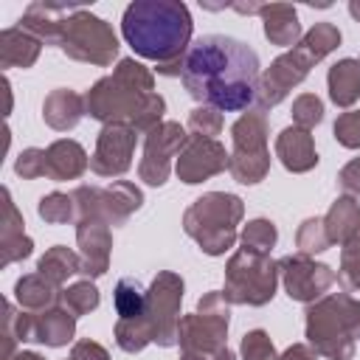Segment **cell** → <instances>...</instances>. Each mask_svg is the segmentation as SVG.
Masks as SVG:
<instances>
[{
    "instance_id": "cell-1",
    "label": "cell",
    "mask_w": 360,
    "mask_h": 360,
    "mask_svg": "<svg viewBox=\"0 0 360 360\" xmlns=\"http://www.w3.org/2000/svg\"><path fill=\"white\" fill-rule=\"evenodd\" d=\"M180 79L186 90L205 107L236 112L256 101L259 56L250 45L233 37L205 34L188 45Z\"/></svg>"
},
{
    "instance_id": "cell-13",
    "label": "cell",
    "mask_w": 360,
    "mask_h": 360,
    "mask_svg": "<svg viewBox=\"0 0 360 360\" xmlns=\"http://www.w3.org/2000/svg\"><path fill=\"white\" fill-rule=\"evenodd\" d=\"M186 141L188 135L177 121H163L155 129H149L146 143H143V160L138 169L141 180H146L149 186H163L172 172V158L180 155Z\"/></svg>"
},
{
    "instance_id": "cell-14",
    "label": "cell",
    "mask_w": 360,
    "mask_h": 360,
    "mask_svg": "<svg viewBox=\"0 0 360 360\" xmlns=\"http://www.w3.org/2000/svg\"><path fill=\"white\" fill-rule=\"evenodd\" d=\"M281 270V281L284 290L292 301L301 304H315V298H321L332 284H335V270L329 264H318L304 253H292L284 256L278 262Z\"/></svg>"
},
{
    "instance_id": "cell-12",
    "label": "cell",
    "mask_w": 360,
    "mask_h": 360,
    "mask_svg": "<svg viewBox=\"0 0 360 360\" xmlns=\"http://www.w3.org/2000/svg\"><path fill=\"white\" fill-rule=\"evenodd\" d=\"M318 59L309 53V48L304 42H298L295 48H290L287 53H281L267 70L264 76H259V90H256V104L262 110L278 104L298 82L307 79L309 68L315 65Z\"/></svg>"
},
{
    "instance_id": "cell-5",
    "label": "cell",
    "mask_w": 360,
    "mask_h": 360,
    "mask_svg": "<svg viewBox=\"0 0 360 360\" xmlns=\"http://www.w3.org/2000/svg\"><path fill=\"white\" fill-rule=\"evenodd\" d=\"M242 200L236 194L225 191H211L194 200V205L186 211L183 225L191 239L208 253L219 256L236 242V225L242 219Z\"/></svg>"
},
{
    "instance_id": "cell-34",
    "label": "cell",
    "mask_w": 360,
    "mask_h": 360,
    "mask_svg": "<svg viewBox=\"0 0 360 360\" xmlns=\"http://www.w3.org/2000/svg\"><path fill=\"white\" fill-rule=\"evenodd\" d=\"M73 208H76V202H73V197H68V194H59V191H51L48 197H42L39 200V217L45 219V222H51V225H62V222H68L70 217H73Z\"/></svg>"
},
{
    "instance_id": "cell-26",
    "label": "cell",
    "mask_w": 360,
    "mask_h": 360,
    "mask_svg": "<svg viewBox=\"0 0 360 360\" xmlns=\"http://www.w3.org/2000/svg\"><path fill=\"white\" fill-rule=\"evenodd\" d=\"M329 242H346L357 228H360V208L352 197H338L329 214L323 217Z\"/></svg>"
},
{
    "instance_id": "cell-38",
    "label": "cell",
    "mask_w": 360,
    "mask_h": 360,
    "mask_svg": "<svg viewBox=\"0 0 360 360\" xmlns=\"http://www.w3.org/2000/svg\"><path fill=\"white\" fill-rule=\"evenodd\" d=\"M242 354H245V360H278L267 332H262V329H253L242 338Z\"/></svg>"
},
{
    "instance_id": "cell-6",
    "label": "cell",
    "mask_w": 360,
    "mask_h": 360,
    "mask_svg": "<svg viewBox=\"0 0 360 360\" xmlns=\"http://www.w3.org/2000/svg\"><path fill=\"white\" fill-rule=\"evenodd\" d=\"M56 45L70 59L90 65H110L118 53V37L112 34V28L82 6L62 17Z\"/></svg>"
},
{
    "instance_id": "cell-21",
    "label": "cell",
    "mask_w": 360,
    "mask_h": 360,
    "mask_svg": "<svg viewBox=\"0 0 360 360\" xmlns=\"http://www.w3.org/2000/svg\"><path fill=\"white\" fill-rule=\"evenodd\" d=\"M22 217L17 211V205L11 202V194L8 188H3V264H11L17 259H25L31 253V239L22 233Z\"/></svg>"
},
{
    "instance_id": "cell-45",
    "label": "cell",
    "mask_w": 360,
    "mask_h": 360,
    "mask_svg": "<svg viewBox=\"0 0 360 360\" xmlns=\"http://www.w3.org/2000/svg\"><path fill=\"white\" fill-rule=\"evenodd\" d=\"M349 14H352V17L360 22V3H357V0H352V3H349Z\"/></svg>"
},
{
    "instance_id": "cell-16",
    "label": "cell",
    "mask_w": 360,
    "mask_h": 360,
    "mask_svg": "<svg viewBox=\"0 0 360 360\" xmlns=\"http://www.w3.org/2000/svg\"><path fill=\"white\" fill-rule=\"evenodd\" d=\"M135 129L129 124H104L96 141V152L90 158V169L101 177L124 174L132 163Z\"/></svg>"
},
{
    "instance_id": "cell-39",
    "label": "cell",
    "mask_w": 360,
    "mask_h": 360,
    "mask_svg": "<svg viewBox=\"0 0 360 360\" xmlns=\"http://www.w3.org/2000/svg\"><path fill=\"white\" fill-rule=\"evenodd\" d=\"M14 172L25 180H34V177H42L45 174V149H25L20 152L17 163H14Z\"/></svg>"
},
{
    "instance_id": "cell-19",
    "label": "cell",
    "mask_w": 360,
    "mask_h": 360,
    "mask_svg": "<svg viewBox=\"0 0 360 360\" xmlns=\"http://www.w3.org/2000/svg\"><path fill=\"white\" fill-rule=\"evenodd\" d=\"M87 169V155L76 141H56L45 149V174L51 180H76Z\"/></svg>"
},
{
    "instance_id": "cell-28",
    "label": "cell",
    "mask_w": 360,
    "mask_h": 360,
    "mask_svg": "<svg viewBox=\"0 0 360 360\" xmlns=\"http://www.w3.org/2000/svg\"><path fill=\"white\" fill-rule=\"evenodd\" d=\"M112 301H115V312H118L121 321H132V318H143L146 315V292H143L138 278H129V276L121 278L115 284Z\"/></svg>"
},
{
    "instance_id": "cell-9",
    "label": "cell",
    "mask_w": 360,
    "mask_h": 360,
    "mask_svg": "<svg viewBox=\"0 0 360 360\" xmlns=\"http://www.w3.org/2000/svg\"><path fill=\"white\" fill-rule=\"evenodd\" d=\"M231 135H233V152H231V160H228V172L245 186L259 183L270 169L264 115L262 112L242 115L231 127Z\"/></svg>"
},
{
    "instance_id": "cell-36",
    "label": "cell",
    "mask_w": 360,
    "mask_h": 360,
    "mask_svg": "<svg viewBox=\"0 0 360 360\" xmlns=\"http://www.w3.org/2000/svg\"><path fill=\"white\" fill-rule=\"evenodd\" d=\"M188 129L197 135V138H214V135H219V129H222V115H219V110H214V107H197V110H191V115H188Z\"/></svg>"
},
{
    "instance_id": "cell-24",
    "label": "cell",
    "mask_w": 360,
    "mask_h": 360,
    "mask_svg": "<svg viewBox=\"0 0 360 360\" xmlns=\"http://www.w3.org/2000/svg\"><path fill=\"white\" fill-rule=\"evenodd\" d=\"M14 295H17V304L25 309V312H45L51 307H56V301L62 298L59 287L51 284L45 276L39 273H31V276H22L17 284H14Z\"/></svg>"
},
{
    "instance_id": "cell-37",
    "label": "cell",
    "mask_w": 360,
    "mask_h": 360,
    "mask_svg": "<svg viewBox=\"0 0 360 360\" xmlns=\"http://www.w3.org/2000/svg\"><path fill=\"white\" fill-rule=\"evenodd\" d=\"M335 138L346 149H360V110H349L335 121Z\"/></svg>"
},
{
    "instance_id": "cell-23",
    "label": "cell",
    "mask_w": 360,
    "mask_h": 360,
    "mask_svg": "<svg viewBox=\"0 0 360 360\" xmlns=\"http://www.w3.org/2000/svg\"><path fill=\"white\" fill-rule=\"evenodd\" d=\"M82 112H84V98L76 96V93L68 90V87L53 90V93L45 98V104H42V118H45V124L53 127V129H59V132L76 127L79 118H82Z\"/></svg>"
},
{
    "instance_id": "cell-4",
    "label": "cell",
    "mask_w": 360,
    "mask_h": 360,
    "mask_svg": "<svg viewBox=\"0 0 360 360\" xmlns=\"http://www.w3.org/2000/svg\"><path fill=\"white\" fill-rule=\"evenodd\" d=\"M307 338L326 360H352L360 340V301L332 292L307 309Z\"/></svg>"
},
{
    "instance_id": "cell-43",
    "label": "cell",
    "mask_w": 360,
    "mask_h": 360,
    "mask_svg": "<svg viewBox=\"0 0 360 360\" xmlns=\"http://www.w3.org/2000/svg\"><path fill=\"white\" fill-rule=\"evenodd\" d=\"M183 360H236V357H233V352L219 349L217 354H188V352H183Z\"/></svg>"
},
{
    "instance_id": "cell-15",
    "label": "cell",
    "mask_w": 360,
    "mask_h": 360,
    "mask_svg": "<svg viewBox=\"0 0 360 360\" xmlns=\"http://www.w3.org/2000/svg\"><path fill=\"white\" fill-rule=\"evenodd\" d=\"M228 160H231V155L225 152V146L219 141L188 135L186 146L177 155V166L174 169H177L183 183H202V180L225 172Z\"/></svg>"
},
{
    "instance_id": "cell-25",
    "label": "cell",
    "mask_w": 360,
    "mask_h": 360,
    "mask_svg": "<svg viewBox=\"0 0 360 360\" xmlns=\"http://www.w3.org/2000/svg\"><path fill=\"white\" fill-rule=\"evenodd\" d=\"M329 98L338 107H352L360 98V59H340L326 73Z\"/></svg>"
},
{
    "instance_id": "cell-32",
    "label": "cell",
    "mask_w": 360,
    "mask_h": 360,
    "mask_svg": "<svg viewBox=\"0 0 360 360\" xmlns=\"http://www.w3.org/2000/svg\"><path fill=\"white\" fill-rule=\"evenodd\" d=\"M62 304L73 315H84V312H90V309L98 307V290L90 281H76L73 287L62 290Z\"/></svg>"
},
{
    "instance_id": "cell-22",
    "label": "cell",
    "mask_w": 360,
    "mask_h": 360,
    "mask_svg": "<svg viewBox=\"0 0 360 360\" xmlns=\"http://www.w3.org/2000/svg\"><path fill=\"white\" fill-rule=\"evenodd\" d=\"M42 42L25 28H6L0 34V65L3 68H31L39 56Z\"/></svg>"
},
{
    "instance_id": "cell-17",
    "label": "cell",
    "mask_w": 360,
    "mask_h": 360,
    "mask_svg": "<svg viewBox=\"0 0 360 360\" xmlns=\"http://www.w3.org/2000/svg\"><path fill=\"white\" fill-rule=\"evenodd\" d=\"M76 239L82 248V273L84 276H101L110 264V248H112V236L104 219H79L76 228Z\"/></svg>"
},
{
    "instance_id": "cell-40",
    "label": "cell",
    "mask_w": 360,
    "mask_h": 360,
    "mask_svg": "<svg viewBox=\"0 0 360 360\" xmlns=\"http://www.w3.org/2000/svg\"><path fill=\"white\" fill-rule=\"evenodd\" d=\"M70 360H110V354L96 340H79L70 352Z\"/></svg>"
},
{
    "instance_id": "cell-11",
    "label": "cell",
    "mask_w": 360,
    "mask_h": 360,
    "mask_svg": "<svg viewBox=\"0 0 360 360\" xmlns=\"http://www.w3.org/2000/svg\"><path fill=\"white\" fill-rule=\"evenodd\" d=\"M180 298H183V278L177 273H158L149 292H146V315L155 329V343L169 349L177 343L180 329Z\"/></svg>"
},
{
    "instance_id": "cell-30",
    "label": "cell",
    "mask_w": 360,
    "mask_h": 360,
    "mask_svg": "<svg viewBox=\"0 0 360 360\" xmlns=\"http://www.w3.org/2000/svg\"><path fill=\"white\" fill-rule=\"evenodd\" d=\"M307 48H309V53L321 62L326 53H332L338 45H340V31H338V25H332V22H315L307 34H304V39H301Z\"/></svg>"
},
{
    "instance_id": "cell-44",
    "label": "cell",
    "mask_w": 360,
    "mask_h": 360,
    "mask_svg": "<svg viewBox=\"0 0 360 360\" xmlns=\"http://www.w3.org/2000/svg\"><path fill=\"white\" fill-rule=\"evenodd\" d=\"M11 360H45L42 354H37V352H20L17 357H11Z\"/></svg>"
},
{
    "instance_id": "cell-33",
    "label": "cell",
    "mask_w": 360,
    "mask_h": 360,
    "mask_svg": "<svg viewBox=\"0 0 360 360\" xmlns=\"http://www.w3.org/2000/svg\"><path fill=\"white\" fill-rule=\"evenodd\" d=\"M332 242H329V233H326L323 219H304L301 222V228H298V253H304V256L321 253Z\"/></svg>"
},
{
    "instance_id": "cell-8",
    "label": "cell",
    "mask_w": 360,
    "mask_h": 360,
    "mask_svg": "<svg viewBox=\"0 0 360 360\" xmlns=\"http://www.w3.org/2000/svg\"><path fill=\"white\" fill-rule=\"evenodd\" d=\"M228 301L222 292H208L200 298L197 312L180 318L177 329V343L188 354H217L225 349V335H228Z\"/></svg>"
},
{
    "instance_id": "cell-35",
    "label": "cell",
    "mask_w": 360,
    "mask_h": 360,
    "mask_svg": "<svg viewBox=\"0 0 360 360\" xmlns=\"http://www.w3.org/2000/svg\"><path fill=\"white\" fill-rule=\"evenodd\" d=\"M321 118H323V104H321L318 96L304 93V96H298L292 101V121H295V127L312 129L315 124H321Z\"/></svg>"
},
{
    "instance_id": "cell-27",
    "label": "cell",
    "mask_w": 360,
    "mask_h": 360,
    "mask_svg": "<svg viewBox=\"0 0 360 360\" xmlns=\"http://www.w3.org/2000/svg\"><path fill=\"white\" fill-rule=\"evenodd\" d=\"M37 273L45 276L51 284H62L65 278H70L73 273H82V256H76L73 250L62 248V245H53L37 264Z\"/></svg>"
},
{
    "instance_id": "cell-29",
    "label": "cell",
    "mask_w": 360,
    "mask_h": 360,
    "mask_svg": "<svg viewBox=\"0 0 360 360\" xmlns=\"http://www.w3.org/2000/svg\"><path fill=\"white\" fill-rule=\"evenodd\" d=\"M338 278L343 281L346 290H360V228L343 242Z\"/></svg>"
},
{
    "instance_id": "cell-20",
    "label": "cell",
    "mask_w": 360,
    "mask_h": 360,
    "mask_svg": "<svg viewBox=\"0 0 360 360\" xmlns=\"http://www.w3.org/2000/svg\"><path fill=\"white\" fill-rule=\"evenodd\" d=\"M262 20H264V34L273 45H298L301 39V25H298V14L290 3H270L262 6Z\"/></svg>"
},
{
    "instance_id": "cell-10",
    "label": "cell",
    "mask_w": 360,
    "mask_h": 360,
    "mask_svg": "<svg viewBox=\"0 0 360 360\" xmlns=\"http://www.w3.org/2000/svg\"><path fill=\"white\" fill-rule=\"evenodd\" d=\"M73 202H76V211H79V219H104L107 225H121L132 211L141 208L143 202V194L132 186V183H112L110 188H96V186H79L73 194Z\"/></svg>"
},
{
    "instance_id": "cell-41",
    "label": "cell",
    "mask_w": 360,
    "mask_h": 360,
    "mask_svg": "<svg viewBox=\"0 0 360 360\" xmlns=\"http://www.w3.org/2000/svg\"><path fill=\"white\" fill-rule=\"evenodd\" d=\"M338 180H340L343 191H349V194H360V158H354L352 163H346V166L340 169Z\"/></svg>"
},
{
    "instance_id": "cell-7",
    "label": "cell",
    "mask_w": 360,
    "mask_h": 360,
    "mask_svg": "<svg viewBox=\"0 0 360 360\" xmlns=\"http://www.w3.org/2000/svg\"><path fill=\"white\" fill-rule=\"evenodd\" d=\"M276 278H278V264L270 256L253 253L242 248L233 253V259L225 267V301L231 304H250L262 307L273 298L276 292Z\"/></svg>"
},
{
    "instance_id": "cell-42",
    "label": "cell",
    "mask_w": 360,
    "mask_h": 360,
    "mask_svg": "<svg viewBox=\"0 0 360 360\" xmlns=\"http://www.w3.org/2000/svg\"><path fill=\"white\" fill-rule=\"evenodd\" d=\"M315 354L318 352H309L307 346H301V343H295V346H290L278 360H315Z\"/></svg>"
},
{
    "instance_id": "cell-3",
    "label": "cell",
    "mask_w": 360,
    "mask_h": 360,
    "mask_svg": "<svg viewBox=\"0 0 360 360\" xmlns=\"http://www.w3.org/2000/svg\"><path fill=\"white\" fill-rule=\"evenodd\" d=\"M152 73L141 62L121 59L112 76H104L90 87L84 110L104 124H129L135 132H149L160 124L166 110V101L152 93Z\"/></svg>"
},
{
    "instance_id": "cell-31",
    "label": "cell",
    "mask_w": 360,
    "mask_h": 360,
    "mask_svg": "<svg viewBox=\"0 0 360 360\" xmlns=\"http://www.w3.org/2000/svg\"><path fill=\"white\" fill-rule=\"evenodd\" d=\"M276 225L270 219H253L245 225L242 231V245L253 253H262V256H270L273 245H276Z\"/></svg>"
},
{
    "instance_id": "cell-18",
    "label": "cell",
    "mask_w": 360,
    "mask_h": 360,
    "mask_svg": "<svg viewBox=\"0 0 360 360\" xmlns=\"http://www.w3.org/2000/svg\"><path fill=\"white\" fill-rule=\"evenodd\" d=\"M276 155L281 158V163L290 172H309L318 163V152H315V143H312L309 129L295 127V124L278 132V138H276Z\"/></svg>"
},
{
    "instance_id": "cell-2",
    "label": "cell",
    "mask_w": 360,
    "mask_h": 360,
    "mask_svg": "<svg viewBox=\"0 0 360 360\" xmlns=\"http://www.w3.org/2000/svg\"><path fill=\"white\" fill-rule=\"evenodd\" d=\"M121 34L138 56L158 62V73L180 76L191 39V14L177 0H135L124 8Z\"/></svg>"
}]
</instances>
